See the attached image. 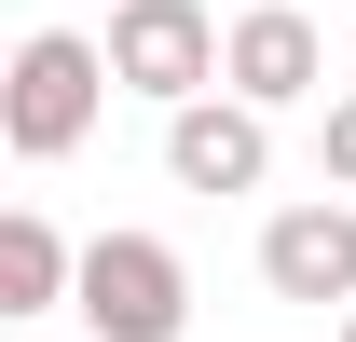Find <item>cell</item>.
<instances>
[{"label": "cell", "mask_w": 356, "mask_h": 342, "mask_svg": "<svg viewBox=\"0 0 356 342\" xmlns=\"http://www.w3.org/2000/svg\"><path fill=\"white\" fill-rule=\"evenodd\" d=\"M233 28L206 14V0H124L110 14V83L124 96H165V110H206V83H220Z\"/></svg>", "instance_id": "3"}, {"label": "cell", "mask_w": 356, "mask_h": 342, "mask_svg": "<svg viewBox=\"0 0 356 342\" xmlns=\"http://www.w3.org/2000/svg\"><path fill=\"white\" fill-rule=\"evenodd\" d=\"M110 14H124V0H110Z\"/></svg>", "instance_id": "10"}, {"label": "cell", "mask_w": 356, "mask_h": 342, "mask_svg": "<svg viewBox=\"0 0 356 342\" xmlns=\"http://www.w3.org/2000/svg\"><path fill=\"white\" fill-rule=\"evenodd\" d=\"M96 110H110V42L28 28V42H14V83H0V137H14L28 165H69L96 137Z\"/></svg>", "instance_id": "1"}, {"label": "cell", "mask_w": 356, "mask_h": 342, "mask_svg": "<svg viewBox=\"0 0 356 342\" xmlns=\"http://www.w3.org/2000/svg\"><path fill=\"white\" fill-rule=\"evenodd\" d=\"M69 301H83L96 342H178V329H192V274H178L165 233H96Z\"/></svg>", "instance_id": "2"}, {"label": "cell", "mask_w": 356, "mask_h": 342, "mask_svg": "<svg viewBox=\"0 0 356 342\" xmlns=\"http://www.w3.org/2000/svg\"><path fill=\"white\" fill-rule=\"evenodd\" d=\"M315 165H329V178H356V96H329V124H315Z\"/></svg>", "instance_id": "8"}, {"label": "cell", "mask_w": 356, "mask_h": 342, "mask_svg": "<svg viewBox=\"0 0 356 342\" xmlns=\"http://www.w3.org/2000/svg\"><path fill=\"white\" fill-rule=\"evenodd\" d=\"M69 288H83V247H69L42 206H14L0 219V315H55Z\"/></svg>", "instance_id": "7"}, {"label": "cell", "mask_w": 356, "mask_h": 342, "mask_svg": "<svg viewBox=\"0 0 356 342\" xmlns=\"http://www.w3.org/2000/svg\"><path fill=\"white\" fill-rule=\"evenodd\" d=\"M274 165V124L247 96H206V110H165V178L178 192H261Z\"/></svg>", "instance_id": "6"}, {"label": "cell", "mask_w": 356, "mask_h": 342, "mask_svg": "<svg viewBox=\"0 0 356 342\" xmlns=\"http://www.w3.org/2000/svg\"><path fill=\"white\" fill-rule=\"evenodd\" d=\"M343 342H356V315H343Z\"/></svg>", "instance_id": "9"}, {"label": "cell", "mask_w": 356, "mask_h": 342, "mask_svg": "<svg viewBox=\"0 0 356 342\" xmlns=\"http://www.w3.org/2000/svg\"><path fill=\"white\" fill-rule=\"evenodd\" d=\"M315 69H329V55H315V14H288V0H247V14H233V55H220V83L247 96V110H302L315 96Z\"/></svg>", "instance_id": "5"}, {"label": "cell", "mask_w": 356, "mask_h": 342, "mask_svg": "<svg viewBox=\"0 0 356 342\" xmlns=\"http://www.w3.org/2000/svg\"><path fill=\"white\" fill-rule=\"evenodd\" d=\"M261 288L274 301H343L356 315V206H274L261 219Z\"/></svg>", "instance_id": "4"}]
</instances>
